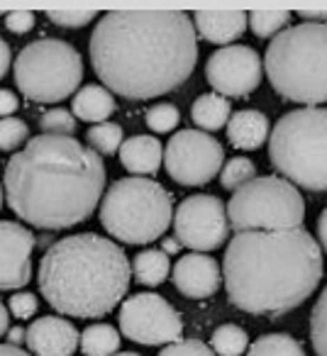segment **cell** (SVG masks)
Here are the masks:
<instances>
[{"label": "cell", "mask_w": 327, "mask_h": 356, "mask_svg": "<svg viewBox=\"0 0 327 356\" xmlns=\"http://www.w3.org/2000/svg\"><path fill=\"white\" fill-rule=\"evenodd\" d=\"M120 349V332L103 322L88 325L81 332V351L86 356H113Z\"/></svg>", "instance_id": "603a6c76"}, {"label": "cell", "mask_w": 327, "mask_h": 356, "mask_svg": "<svg viewBox=\"0 0 327 356\" xmlns=\"http://www.w3.org/2000/svg\"><path fill=\"white\" fill-rule=\"evenodd\" d=\"M247 356H305L301 341L291 334H264L247 349Z\"/></svg>", "instance_id": "cb8c5ba5"}, {"label": "cell", "mask_w": 327, "mask_h": 356, "mask_svg": "<svg viewBox=\"0 0 327 356\" xmlns=\"http://www.w3.org/2000/svg\"><path fill=\"white\" fill-rule=\"evenodd\" d=\"M25 337H27V330H22V327H10V330H8V344L20 346L22 341H25Z\"/></svg>", "instance_id": "60d3db41"}, {"label": "cell", "mask_w": 327, "mask_h": 356, "mask_svg": "<svg viewBox=\"0 0 327 356\" xmlns=\"http://www.w3.org/2000/svg\"><path fill=\"white\" fill-rule=\"evenodd\" d=\"M269 159L293 186L327 191V108L286 113L269 134Z\"/></svg>", "instance_id": "8992f818"}, {"label": "cell", "mask_w": 327, "mask_h": 356, "mask_svg": "<svg viewBox=\"0 0 327 356\" xmlns=\"http://www.w3.org/2000/svg\"><path fill=\"white\" fill-rule=\"evenodd\" d=\"M225 149L203 129H181L164 149L166 173L181 186H205L223 171Z\"/></svg>", "instance_id": "30bf717a"}, {"label": "cell", "mask_w": 327, "mask_h": 356, "mask_svg": "<svg viewBox=\"0 0 327 356\" xmlns=\"http://www.w3.org/2000/svg\"><path fill=\"white\" fill-rule=\"evenodd\" d=\"M35 244V234L25 225L0 222V291H15L30 283Z\"/></svg>", "instance_id": "5bb4252c"}, {"label": "cell", "mask_w": 327, "mask_h": 356, "mask_svg": "<svg viewBox=\"0 0 327 356\" xmlns=\"http://www.w3.org/2000/svg\"><path fill=\"white\" fill-rule=\"evenodd\" d=\"M171 193L149 178H120L100 200V225L125 244L157 242L174 222Z\"/></svg>", "instance_id": "52a82bcc"}, {"label": "cell", "mask_w": 327, "mask_h": 356, "mask_svg": "<svg viewBox=\"0 0 327 356\" xmlns=\"http://www.w3.org/2000/svg\"><path fill=\"white\" fill-rule=\"evenodd\" d=\"M74 115L86 122H105L115 113V98L105 86L88 83L74 95Z\"/></svg>", "instance_id": "ffe728a7"}, {"label": "cell", "mask_w": 327, "mask_h": 356, "mask_svg": "<svg viewBox=\"0 0 327 356\" xmlns=\"http://www.w3.org/2000/svg\"><path fill=\"white\" fill-rule=\"evenodd\" d=\"M83 81V59L64 40H37L15 59V83L35 103H59Z\"/></svg>", "instance_id": "9c48e42d"}, {"label": "cell", "mask_w": 327, "mask_h": 356, "mask_svg": "<svg viewBox=\"0 0 327 356\" xmlns=\"http://www.w3.org/2000/svg\"><path fill=\"white\" fill-rule=\"evenodd\" d=\"M310 341L317 356H327V286L310 312Z\"/></svg>", "instance_id": "f1b7e54d"}, {"label": "cell", "mask_w": 327, "mask_h": 356, "mask_svg": "<svg viewBox=\"0 0 327 356\" xmlns=\"http://www.w3.org/2000/svg\"><path fill=\"white\" fill-rule=\"evenodd\" d=\"M37 307H40V302H37V298L32 296V293H15V296L10 298V302H8V310H10V315L17 317V320L32 317L37 312Z\"/></svg>", "instance_id": "e575fe53"}, {"label": "cell", "mask_w": 327, "mask_h": 356, "mask_svg": "<svg viewBox=\"0 0 327 356\" xmlns=\"http://www.w3.org/2000/svg\"><path fill=\"white\" fill-rule=\"evenodd\" d=\"M100 154L74 137L40 134L6 166L8 205L40 229H66L93 215L105 191Z\"/></svg>", "instance_id": "7a4b0ae2"}, {"label": "cell", "mask_w": 327, "mask_h": 356, "mask_svg": "<svg viewBox=\"0 0 327 356\" xmlns=\"http://www.w3.org/2000/svg\"><path fill=\"white\" fill-rule=\"evenodd\" d=\"M0 208H3V186H0Z\"/></svg>", "instance_id": "bcb514c9"}, {"label": "cell", "mask_w": 327, "mask_h": 356, "mask_svg": "<svg viewBox=\"0 0 327 356\" xmlns=\"http://www.w3.org/2000/svg\"><path fill=\"white\" fill-rule=\"evenodd\" d=\"M8 69H10V44L0 40V79L8 74Z\"/></svg>", "instance_id": "f35d334b"}, {"label": "cell", "mask_w": 327, "mask_h": 356, "mask_svg": "<svg viewBox=\"0 0 327 356\" xmlns=\"http://www.w3.org/2000/svg\"><path fill=\"white\" fill-rule=\"evenodd\" d=\"M47 17L59 27H83V25H88V22H93L95 17H98V13L95 10H49Z\"/></svg>", "instance_id": "836d02e7"}, {"label": "cell", "mask_w": 327, "mask_h": 356, "mask_svg": "<svg viewBox=\"0 0 327 356\" xmlns=\"http://www.w3.org/2000/svg\"><path fill=\"white\" fill-rule=\"evenodd\" d=\"M17 95L15 93H10V90H6V88H0V115L3 118H10L13 113L17 110Z\"/></svg>", "instance_id": "8d00e7d4"}, {"label": "cell", "mask_w": 327, "mask_h": 356, "mask_svg": "<svg viewBox=\"0 0 327 356\" xmlns=\"http://www.w3.org/2000/svg\"><path fill=\"white\" fill-rule=\"evenodd\" d=\"M164 254H166V257H169V254H179L181 252V242L179 239H164V249H161Z\"/></svg>", "instance_id": "7bdbcfd3"}, {"label": "cell", "mask_w": 327, "mask_h": 356, "mask_svg": "<svg viewBox=\"0 0 327 356\" xmlns=\"http://www.w3.org/2000/svg\"><path fill=\"white\" fill-rule=\"evenodd\" d=\"M174 232L184 247L193 252H213L228 242V208L218 195L198 193L186 198L174 215Z\"/></svg>", "instance_id": "7c38bea8"}, {"label": "cell", "mask_w": 327, "mask_h": 356, "mask_svg": "<svg viewBox=\"0 0 327 356\" xmlns=\"http://www.w3.org/2000/svg\"><path fill=\"white\" fill-rule=\"evenodd\" d=\"M317 239H320V247H322V252L327 254V208L320 213V218H317Z\"/></svg>", "instance_id": "74e56055"}, {"label": "cell", "mask_w": 327, "mask_h": 356, "mask_svg": "<svg viewBox=\"0 0 327 356\" xmlns=\"http://www.w3.org/2000/svg\"><path fill=\"white\" fill-rule=\"evenodd\" d=\"M8 320H10V317H8V307L3 305V302H0V337H3L8 330H10V327H8Z\"/></svg>", "instance_id": "ee69618b"}, {"label": "cell", "mask_w": 327, "mask_h": 356, "mask_svg": "<svg viewBox=\"0 0 327 356\" xmlns=\"http://www.w3.org/2000/svg\"><path fill=\"white\" fill-rule=\"evenodd\" d=\"M30 137L27 122L17 118H3L0 120V149L3 152H13V149L22 147Z\"/></svg>", "instance_id": "1f68e13d"}, {"label": "cell", "mask_w": 327, "mask_h": 356, "mask_svg": "<svg viewBox=\"0 0 327 356\" xmlns=\"http://www.w3.org/2000/svg\"><path fill=\"white\" fill-rule=\"evenodd\" d=\"M164 161V147L152 134H134L125 139L120 147V163L129 173L137 176H154Z\"/></svg>", "instance_id": "ac0fdd59"}, {"label": "cell", "mask_w": 327, "mask_h": 356, "mask_svg": "<svg viewBox=\"0 0 327 356\" xmlns=\"http://www.w3.org/2000/svg\"><path fill=\"white\" fill-rule=\"evenodd\" d=\"M6 27L13 35H27L35 27V13L30 10H13L6 15Z\"/></svg>", "instance_id": "d590c367"}, {"label": "cell", "mask_w": 327, "mask_h": 356, "mask_svg": "<svg viewBox=\"0 0 327 356\" xmlns=\"http://www.w3.org/2000/svg\"><path fill=\"white\" fill-rule=\"evenodd\" d=\"M120 332L144 346L171 344L184 332L181 315L157 293L129 296L120 307Z\"/></svg>", "instance_id": "8fae6325"}, {"label": "cell", "mask_w": 327, "mask_h": 356, "mask_svg": "<svg viewBox=\"0 0 327 356\" xmlns=\"http://www.w3.org/2000/svg\"><path fill=\"white\" fill-rule=\"evenodd\" d=\"M159 356H218V354L198 339H176L164 346L159 351Z\"/></svg>", "instance_id": "d6a6232c"}, {"label": "cell", "mask_w": 327, "mask_h": 356, "mask_svg": "<svg viewBox=\"0 0 327 356\" xmlns=\"http://www.w3.org/2000/svg\"><path fill=\"white\" fill-rule=\"evenodd\" d=\"M191 118L203 132H215V129H223L230 122L232 108H230V100L223 98V95L203 93L191 108Z\"/></svg>", "instance_id": "44dd1931"}, {"label": "cell", "mask_w": 327, "mask_h": 356, "mask_svg": "<svg viewBox=\"0 0 327 356\" xmlns=\"http://www.w3.org/2000/svg\"><path fill=\"white\" fill-rule=\"evenodd\" d=\"M322 252L305 227L237 232L228 244L223 276L234 307L252 315H286L317 291Z\"/></svg>", "instance_id": "3957f363"}, {"label": "cell", "mask_w": 327, "mask_h": 356, "mask_svg": "<svg viewBox=\"0 0 327 356\" xmlns=\"http://www.w3.org/2000/svg\"><path fill=\"white\" fill-rule=\"evenodd\" d=\"M169 271H171L169 257H166L161 249H147V252L134 257L132 276H134V281L142 283V286H149V288L161 286V283L169 278Z\"/></svg>", "instance_id": "7402d4cb"}, {"label": "cell", "mask_w": 327, "mask_h": 356, "mask_svg": "<svg viewBox=\"0 0 327 356\" xmlns=\"http://www.w3.org/2000/svg\"><path fill=\"white\" fill-rule=\"evenodd\" d=\"M88 54L105 88L149 100L171 93L193 74L198 35L184 10H110L93 27Z\"/></svg>", "instance_id": "6da1fadb"}, {"label": "cell", "mask_w": 327, "mask_h": 356, "mask_svg": "<svg viewBox=\"0 0 327 356\" xmlns=\"http://www.w3.org/2000/svg\"><path fill=\"white\" fill-rule=\"evenodd\" d=\"M86 142H88V147L93 149L95 154L110 156V154L120 152V147H122V127L115 122L93 124V127L86 132Z\"/></svg>", "instance_id": "4316f807"}, {"label": "cell", "mask_w": 327, "mask_h": 356, "mask_svg": "<svg viewBox=\"0 0 327 356\" xmlns=\"http://www.w3.org/2000/svg\"><path fill=\"white\" fill-rule=\"evenodd\" d=\"M147 120V127L154 129V132H171V129L179 124L181 120V113L176 105L171 103H159V105H152L144 115Z\"/></svg>", "instance_id": "4dcf8cb0"}, {"label": "cell", "mask_w": 327, "mask_h": 356, "mask_svg": "<svg viewBox=\"0 0 327 356\" xmlns=\"http://www.w3.org/2000/svg\"><path fill=\"white\" fill-rule=\"evenodd\" d=\"M174 286L179 293H184L186 298H210L218 293L220 283H223V271H220V264L215 261L208 254H186L176 261L174 271Z\"/></svg>", "instance_id": "9a60e30c"}, {"label": "cell", "mask_w": 327, "mask_h": 356, "mask_svg": "<svg viewBox=\"0 0 327 356\" xmlns=\"http://www.w3.org/2000/svg\"><path fill=\"white\" fill-rule=\"evenodd\" d=\"M205 79L223 98H242L262 83V56L244 44H230L210 54Z\"/></svg>", "instance_id": "4fadbf2b"}, {"label": "cell", "mask_w": 327, "mask_h": 356, "mask_svg": "<svg viewBox=\"0 0 327 356\" xmlns=\"http://www.w3.org/2000/svg\"><path fill=\"white\" fill-rule=\"evenodd\" d=\"M113 356H139V354H134V351H122V354H113Z\"/></svg>", "instance_id": "f6af8a7d"}, {"label": "cell", "mask_w": 327, "mask_h": 356, "mask_svg": "<svg viewBox=\"0 0 327 356\" xmlns=\"http://www.w3.org/2000/svg\"><path fill=\"white\" fill-rule=\"evenodd\" d=\"M210 344L218 356H242L249 346V334L237 325H223L213 332Z\"/></svg>", "instance_id": "d4e9b609"}, {"label": "cell", "mask_w": 327, "mask_h": 356, "mask_svg": "<svg viewBox=\"0 0 327 356\" xmlns=\"http://www.w3.org/2000/svg\"><path fill=\"white\" fill-rule=\"evenodd\" d=\"M298 17L303 22H327V10H301Z\"/></svg>", "instance_id": "ab89813d"}, {"label": "cell", "mask_w": 327, "mask_h": 356, "mask_svg": "<svg viewBox=\"0 0 327 356\" xmlns=\"http://www.w3.org/2000/svg\"><path fill=\"white\" fill-rule=\"evenodd\" d=\"M228 220L234 232L296 229L305 220V200L286 178L262 176L234 191L228 203Z\"/></svg>", "instance_id": "ba28073f"}, {"label": "cell", "mask_w": 327, "mask_h": 356, "mask_svg": "<svg viewBox=\"0 0 327 356\" xmlns=\"http://www.w3.org/2000/svg\"><path fill=\"white\" fill-rule=\"evenodd\" d=\"M0 356H30V354H27V351H22L20 346L0 344Z\"/></svg>", "instance_id": "b9f144b4"}, {"label": "cell", "mask_w": 327, "mask_h": 356, "mask_svg": "<svg viewBox=\"0 0 327 356\" xmlns=\"http://www.w3.org/2000/svg\"><path fill=\"white\" fill-rule=\"evenodd\" d=\"M254 178H257V166H254L252 159L234 156V159H230L223 166V171H220V186H223L225 191H232L234 193V191L242 188L244 184H249Z\"/></svg>", "instance_id": "83f0119b"}, {"label": "cell", "mask_w": 327, "mask_h": 356, "mask_svg": "<svg viewBox=\"0 0 327 356\" xmlns=\"http://www.w3.org/2000/svg\"><path fill=\"white\" fill-rule=\"evenodd\" d=\"M40 127H42V134H61V137H71V134L76 132V120L69 110L51 108L42 115Z\"/></svg>", "instance_id": "f546056e"}, {"label": "cell", "mask_w": 327, "mask_h": 356, "mask_svg": "<svg viewBox=\"0 0 327 356\" xmlns=\"http://www.w3.org/2000/svg\"><path fill=\"white\" fill-rule=\"evenodd\" d=\"M264 69L281 98L305 108L327 103V22H301L278 32L266 47Z\"/></svg>", "instance_id": "5b68a950"}, {"label": "cell", "mask_w": 327, "mask_h": 356, "mask_svg": "<svg viewBox=\"0 0 327 356\" xmlns=\"http://www.w3.org/2000/svg\"><path fill=\"white\" fill-rule=\"evenodd\" d=\"M293 13L288 10H252L247 13V20L252 32L259 37V40H269V37H276L278 32H283L288 25H291Z\"/></svg>", "instance_id": "484cf974"}, {"label": "cell", "mask_w": 327, "mask_h": 356, "mask_svg": "<svg viewBox=\"0 0 327 356\" xmlns=\"http://www.w3.org/2000/svg\"><path fill=\"white\" fill-rule=\"evenodd\" d=\"M25 344L32 356H74L81 344V334L64 317H37L27 327Z\"/></svg>", "instance_id": "2e32d148"}, {"label": "cell", "mask_w": 327, "mask_h": 356, "mask_svg": "<svg viewBox=\"0 0 327 356\" xmlns=\"http://www.w3.org/2000/svg\"><path fill=\"white\" fill-rule=\"evenodd\" d=\"M196 35H200L210 44H232L249 27L244 10H198L193 13Z\"/></svg>", "instance_id": "e0dca14e"}, {"label": "cell", "mask_w": 327, "mask_h": 356, "mask_svg": "<svg viewBox=\"0 0 327 356\" xmlns=\"http://www.w3.org/2000/svg\"><path fill=\"white\" fill-rule=\"evenodd\" d=\"M228 139L234 149L254 152L269 139V118L259 110H239L228 122Z\"/></svg>", "instance_id": "d6986e66"}, {"label": "cell", "mask_w": 327, "mask_h": 356, "mask_svg": "<svg viewBox=\"0 0 327 356\" xmlns=\"http://www.w3.org/2000/svg\"><path fill=\"white\" fill-rule=\"evenodd\" d=\"M132 268L125 252L95 232L54 242L40 261V291L51 307L69 317H103L129 291Z\"/></svg>", "instance_id": "277c9868"}]
</instances>
